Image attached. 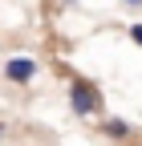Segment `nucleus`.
Here are the masks:
<instances>
[{"label":"nucleus","instance_id":"20e7f679","mask_svg":"<svg viewBox=\"0 0 142 146\" xmlns=\"http://www.w3.org/2000/svg\"><path fill=\"white\" fill-rule=\"evenodd\" d=\"M130 41L142 49V21H138V25H130Z\"/></svg>","mask_w":142,"mask_h":146},{"label":"nucleus","instance_id":"423d86ee","mask_svg":"<svg viewBox=\"0 0 142 146\" xmlns=\"http://www.w3.org/2000/svg\"><path fill=\"white\" fill-rule=\"evenodd\" d=\"M4 134H8V122H0V138H4Z\"/></svg>","mask_w":142,"mask_h":146},{"label":"nucleus","instance_id":"f257e3e1","mask_svg":"<svg viewBox=\"0 0 142 146\" xmlns=\"http://www.w3.org/2000/svg\"><path fill=\"white\" fill-rule=\"evenodd\" d=\"M69 110H73L77 118H98L106 110L102 89L94 81H85V77H73V81H69Z\"/></svg>","mask_w":142,"mask_h":146},{"label":"nucleus","instance_id":"f03ea898","mask_svg":"<svg viewBox=\"0 0 142 146\" xmlns=\"http://www.w3.org/2000/svg\"><path fill=\"white\" fill-rule=\"evenodd\" d=\"M37 61L33 57H8L4 61V81H12V85H29L33 77H37Z\"/></svg>","mask_w":142,"mask_h":146},{"label":"nucleus","instance_id":"7ed1b4c3","mask_svg":"<svg viewBox=\"0 0 142 146\" xmlns=\"http://www.w3.org/2000/svg\"><path fill=\"white\" fill-rule=\"evenodd\" d=\"M102 134L110 138V142H126V138H134V126L126 118H106L102 122Z\"/></svg>","mask_w":142,"mask_h":146},{"label":"nucleus","instance_id":"39448f33","mask_svg":"<svg viewBox=\"0 0 142 146\" xmlns=\"http://www.w3.org/2000/svg\"><path fill=\"white\" fill-rule=\"evenodd\" d=\"M122 4H126V8H142V0H122Z\"/></svg>","mask_w":142,"mask_h":146}]
</instances>
